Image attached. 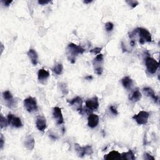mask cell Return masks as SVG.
Instances as JSON below:
<instances>
[{
  "label": "cell",
  "instance_id": "obj_1",
  "mask_svg": "<svg viewBox=\"0 0 160 160\" xmlns=\"http://www.w3.org/2000/svg\"><path fill=\"white\" fill-rule=\"evenodd\" d=\"M85 49L83 48L81 46L74 43L69 44L67 47V53L69 61L72 63H74L75 62V57L78 55L83 54L85 52Z\"/></svg>",
  "mask_w": 160,
  "mask_h": 160
},
{
  "label": "cell",
  "instance_id": "obj_2",
  "mask_svg": "<svg viewBox=\"0 0 160 160\" xmlns=\"http://www.w3.org/2000/svg\"><path fill=\"white\" fill-rule=\"evenodd\" d=\"M145 64L148 72L151 74H155L159 68V63L150 56L146 58Z\"/></svg>",
  "mask_w": 160,
  "mask_h": 160
},
{
  "label": "cell",
  "instance_id": "obj_3",
  "mask_svg": "<svg viewBox=\"0 0 160 160\" xmlns=\"http://www.w3.org/2000/svg\"><path fill=\"white\" fill-rule=\"evenodd\" d=\"M74 148L76 153L79 157L83 158L85 155H91L93 153L92 147L89 145H87L84 147H81L78 144L74 145Z\"/></svg>",
  "mask_w": 160,
  "mask_h": 160
},
{
  "label": "cell",
  "instance_id": "obj_4",
  "mask_svg": "<svg viewBox=\"0 0 160 160\" xmlns=\"http://www.w3.org/2000/svg\"><path fill=\"white\" fill-rule=\"evenodd\" d=\"M24 106L25 108H26V110L29 113L36 111L38 110L36 100L33 97H30L27 99H25L24 100Z\"/></svg>",
  "mask_w": 160,
  "mask_h": 160
},
{
  "label": "cell",
  "instance_id": "obj_5",
  "mask_svg": "<svg viewBox=\"0 0 160 160\" xmlns=\"http://www.w3.org/2000/svg\"><path fill=\"white\" fill-rule=\"evenodd\" d=\"M149 117H150L149 113L145 111H142L139 112L137 114H135L134 116H133V119L135 120L138 125H145L148 123Z\"/></svg>",
  "mask_w": 160,
  "mask_h": 160
},
{
  "label": "cell",
  "instance_id": "obj_6",
  "mask_svg": "<svg viewBox=\"0 0 160 160\" xmlns=\"http://www.w3.org/2000/svg\"><path fill=\"white\" fill-rule=\"evenodd\" d=\"M3 97L6 102V106L9 108H14L16 105V102L12 94L10 91H6L3 93Z\"/></svg>",
  "mask_w": 160,
  "mask_h": 160
},
{
  "label": "cell",
  "instance_id": "obj_7",
  "mask_svg": "<svg viewBox=\"0 0 160 160\" xmlns=\"http://www.w3.org/2000/svg\"><path fill=\"white\" fill-rule=\"evenodd\" d=\"M134 31H135L136 33H139L140 38H142L143 40H145V41L151 42L152 41L151 35L150 32L146 29L143 28H138L136 29H134Z\"/></svg>",
  "mask_w": 160,
  "mask_h": 160
},
{
  "label": "cell",
  "instance_id": "obj_8",
  "mask_svg": "<svg viewBox=\"0 0 160 160\" xmlns=\"http://www.w3.org/2000/svg\"><path fill=\"white\" fill-rule=\"evenodd\" d=\"M86 106L89 111H95L99 107L98 98L97 97L88 99L86 101Z\"/></svg>",
  "mask_w": 160,
  "mask_h": 160
},
{
  "label": "cell",
  "instance_id": "obj_9",
  "mask_svg": "<svg viewBox=\"0 0 160 160\" xmlns=\"http://www.w3.org/2000/svg\"><path fill=\"white\" fill-rule=\"evenodd\" d=\"M8 120L9 125H11L12 126L15 128H21L23 126L21 120L20 118H18L14 114L9 113L8 115Z\"/></svg>",
  "mask_w": 160,
  "mask_h": 160
},
{
  "label": "cell",
  "instance_id": "obj_10",
  "mask_svg": "<svg viewBox=\"0 0 160 160\" xmlns=\"http://www.w3.org/2000/svg\"><path fill=\"white\" fill-rule=\"evenodd\" d=\"M53 116L56 119L57 125H61L64 123V118L60 108L56 106L53 108Z\"/></svg>",
  "mask_w": 160,
  "mask_h": 160
},
{
  "label": "cell",
  "instance_id": "obj_11",
  "mask_svg": "<svg viewBox=\"0 0 160 160\" xmlns=\"http://www.w3.org/2000/svg\"><path fill=\"white\" fill-rule=\"evenodd\" d=\"M99 123V117L95 114H90L88 118V125L89 127L94 128H96Z\"/></svg>",
  "mask_w": 160,
  "mask_h": 160
},
{
  "label": "cell",
  "instance_id": "obj_12",
  "mask_svg": "<svg viewBox=\"0 0 160 160\" xmlns=\"http://www.w3.org/2000/svg\"><path fill=\"white\" fill-rule=\"evenodd\" d=\"M69 102V103L70 105H72L75 110L77 111H81L82 110V103H83V101L82 99L77 97L75 98L72 100L71 101H68Z\"/></svg>",
  "mask_w": 160,
  "mask_h": 160
},
{
  "label": "cell",
  "instance_id": "obj_13",
  "mask_svg": "<svg viewBox=\"0 0 160 160\" xmlns=\"http://www.w3.org/2000/svg\"><path fill=\"white\" fill-rule=\"evenodd\" d=\"M36 126L38 130L40 131H44L46 128V119L43 116H38L36 119Z\"/></svg>",
  "mask_w": 160,
  "mask_h": 160
},
{
  "label": "cell",
  "instance_id": "obj_14",
  "mask_svg": "<svg viewBox=\"0 0 160 160\" xmlns=\"http://www.w3.org/2000/svg\"><path fill=\"white\" fill-rule=\"evenodd\" d=\"M24 146L26 147L28 150H33L35 145V141L34 138H33L31 136H27L24 139Z\"/></svg>",
  "mask_w": 160,
  "mask_h": 160
},
{
  "label": "cell",
  "instance_id": "obj_15",
  "mask_svg": "<svg viewBox=\"0 0 160 160\" xmlns=\"http://www.w3.org/2000/svg\"><path fill=\"white\" fill-rule=\"evenodd\" d=\"M27 55L32 64L36 66L38 62V55L36 51L33 49H29L27 53Z\"/></svg>",
  "mask_w": 160,
  "mask_h": 160
},
{
  "label": "cell",
  "instance_id": "obj_16",
  "mask_svg": "<svg viewBox=\"0 0 160 160\" xmlns=\"http://www.w3.org/2000/svg\"><path fill=\"white\" fill-rule=\"evenodd\" d=\"M106 160H115V159H121V155L120 153L116 151H112L109 153L108 155H106L104 157Z\"/></svg>",
  "mask_w": 160,
  "mask_h": 160
},
{
  "label": "cell",
  "instance_id": "obj_17",
  "mask_svg": "<svg viewBox=\"0 0 160 160\" xmlns=\"http://www.w3.org/2000/svg\"><path fill=\"white\" fill-rule=\"evenodd\" d=\"M143 91L145 94H146L147 97L152 98L153 100H154L155 102H156L158 100V97L156 95H155L154 91H153L151 88H149V87L145 88H143Z\"/></svg>",
  "mask_w": 160,
  "mask_h": 160
},
{
  "label": "cell",
  "instance_id": "obj_18",
  "mask_svg": "<svg viewBox=\"0 0 160 160\" xmlns=\"http://www.w3.org/2000/svg\"><path fill=\"white\" fill-rule=\"evenodd\" d=\"M49 73L45 69H41L39 70V72H38V80H39V81L41 83L46 80L49 78Z\"/></svg>",
  "mask_w": 160,
  "mask_h": 160
},
{
  "label": "cell",
  "instance_id": "obj_19",
  "mask_svg": "<svg viewBox=\"0 0 160 160\" xmlns=\"http://www.w3.org/2000/svg\"><path fill=\"white\" fill-rule=\"evenodd\" d=\"M142 93H140V91L139 90L136 89V90L134 91L132 93V94L130 96V100L131 101L135 103V102H137L139 100H140L141 98H142Z\"/></svg>",
  "mask_w": 160,
  "mask_h": 160
},
{
  "label": "cell",
  "instance_id": "obj_20",
  "mask_svg": "<svg viewBox=\"0 0 160 160\" xmlns=\"http://www.w3.org/2000/svg\"><path fill=\"white\" fill-rule=\"evenodd\" d=\"M121 82H122L123 87L126 89L131 88L133 85V80L129 76H125V77H124L122 80H121Z\"/></svg>",
  "mask_w": 160,
  "mask_h": 160
},
{
  "label": "cell",
  "instance_id": "obj_21",
  "mask_svg": "<svg viewBox=\"0 0 160 160\" xmlns=\"http://www.w3.org/2000/svg\"><path fill=\"white\" fill-rule=\"evenodd\" d=\"M103 62V55L102 54H98L93 61L94 67L102 66V63Z\"/></svg>",
  "mask_w": 160,
  "mask_h": 160
},
{
  "label": "cell",
  "instance_id": "obj_22",
  "mask_svg": "<svg viewBox=\"0 0 160 160\" xmlns=\"http://www.w3.org/2000/svg\"><path fill=\"white\" fill-rule=\"evenodd\" d=\"M121 155V159H126V160H133L135 159V156H134L133 153L131 150H129L128 152L123 153Z\"/></svg>",
  "mask_w": 160,
  "mask_h": 160
},
{
  "label": "cell",
  "instance_id": "obj_23",
  "mask_svg": "<svg viewBox=\"0 0 160 160\" xmlns=\"http://www.w3.org/2000/svg\"><path fill=\"white\" fill-rule=\"evenodd\" d=\"M63 70V65L61 63H56L52 68V71L57 75H60L62 73Z\"/></svg>",
  "mask_w": 160,
  "mask_h": 160
},
{
  "label": "cell",
  "instance_id": "obj_24",
  "mask_svg": "<svg viewBox=\"0 0 160 160\" xmlns=\"http://www.w3.org/2000/svg\"><path fill=\"white\" fill-rule=\"evenodd\" d=\"M8 118L6 119V118H4L3 115L1 116V120H0V125H1V128L3 129V128L6 127L8 125Z\"/></svg>",
  "mask_w": 160,
  "mask_h": 160
},
{
  "label": "cell",
  "instance_id": "obj_25",
  "mask_svg": "<svg viewBox=\"0 0 160 160\" xmlns=\"http://www.w3.org/2000/svg\"><path fill=\"white\" fill-rule=\"evenodd\" d=\"M114 28V24L111 22H108L105 24V29L108 32L111 31Z\"/></svg>",
  "mask_w": 160,
  "mask_h": 160
},
{
  "label": "cell",
  "instance_id": "obj_26",
  "mask_svg": "<svg viewBox=\"0 0 160 160\" xmlns=\"http://www.w3.org/2000/svg\"><path fill=\"white\" fill-rule=\"evenodd\" d=\"M60 89L64 94H66L68 93V90L67 89V86L65 83H61V84H60Z\"/></svg>",
  "mask_w": 160,
  "mask_h": 160
},
{
  "label": "cell",
  "instance_id": "obj_27",
  "mask_svg": "<svg viewBox=\"0 0 160 160\" xmlns=\"http://www.w3.org/2000/svg\"><path fill=\"white\" fill-rule=\"evenodd\" d=\"M103 69L102 66H97L94 67V73L96 74H97L98 75H101L103 73Z\"/></svg>",
  "mask_w": 160,
  "mask_h": 160
},
{
  "label": "cell",
  "instance_id": "obj_28",
  "mask_svg": "<svg viewBox=\"0 0 160 160\" xmlns=\"http://www.w3.org/2000/svg\"><path fill=\"white\" fill-rule=\"evenodd\" d=\"M126 2L128 4L133 8H135L136 6L139 4L138 1H133V0H130V1H126Z\"/></svg>",
  "mask_w": 160,
  "mask_h": 160
},
{
  "label": "cell",
  "instance_id": "obj_29",
  "mask_svg": "<svg viewBox=\"0 0 160 160\" xmlns=\"http://www.w3.org/2000/svg\"><path fill=\"white\" fill-rule=\"evenodd\" d=\"M101 50H102V48H95L90 50V53H94L96 55H98V54H100Z\"/></svg>",
  "mask_w": 160,
  "mask_h": 160
},
{
  "label": "cell",
  "instance_id": "obj_30",
  "mask_svg": "<svg viewBox=\"0 0 160 160\" xmlns=\"http://www.w3.org/2000/svg\"><path fill=\"white\" fill-rule=\"evenodd\" d=\"M144 158L147 160H155V158L153 157L151 155L148 154V153H145L144 155Z\"/></svg>",
  "mask_w": 160,
  "mask_h": 160
},
{
  "label": "cell",
  "instance_id": "obj_31",
  "mask_svg": "<svg viewBox=\"0 0 160 160\" xmlns=\"http://www.w3.org/2000/svg\"><path fill=\"white\" fill-rule=\"evenodd\" d=\"M110 111H111V113H112L113 114L116 115V114H118L117 110H116V109L113 106H111L110 108Z\"/></svg>",
  "mask_w": 160,
  "mask_h": 160
},
{
  "label": "cell",
  "instance_id": "obj_32",
  "mask_svg": "<svg viewBox=\"0 0 160 160\" xmlns=\"http://www.w3.org/2000/svg\"><path fill=\"white\" fill-rule=\"evenodd\" d=\"M1 2L4 4V6H8L10 5V4L13 2V1H10V0H8V1H1Z\"/></svg>",
  "mask_w": 160,
  "mask_h": 160
},
{
  "label": "cell",
  "instance_id": "obj_33",
  "mask_svg": "<svg viewBox=\"0 0 160 160\" xmlns=\"http://www.w3.org/2000/svg\"><path fill=\"white\" fill-rule=\"evenodd\" d=\"M0 142H1V149L3 148V147L4 146V137L3 136V134H1V139H0Z\"/></svg>",
  "mask_w": 160,
  "mask_h": 160
},
{
  "label": "cell",
  "instance_id": "obj_34",
  "mask_svg": "<svg viewBox=\"0 0 160 160\" xmlns=\"http://www.w3.org/2000/svg\"><path fill=\"white\" fill-rule=\"evenodd\" d=\"M50 2V1H38V3L41 4V5H44V4H46L48 3H49Z\"/></svg>",
  "mask_w": 160,
  "mask_h": 160
},
{
  "label": "cell",
  "instance_id": "obj_35",
  "mask_svg": "<svg viewBox=\"0 0 160 160\" xmlns=\"http://www.w3.org/2000/svg\"><path fill=\"white\" fill-rule=\"evenodd\" d=\"M86 79L88 80H91L93 79V77L91 76H87V77H86Z\"/></svg>",
  "mask_w": 160,
  "mask_h": 160
},
{
  "label": "cell",
  "instance_id": "obj_36",
  "mask_svg": "<svg viewBox=\"0 0 160 160\" xmlns=\"http://www.w3.org/2000/svg\"><path fill=\"white\" fill-rule=\"evenodd\" d=\"M1 53H3V50H4V46H3V44L1 43Z\"/></svg>",
  "mask_w": 160,
  "mask_h": 160
},
{
  "label": "cell",
  "instance_id": "obj_37",
  "mask_svg": "<svg viewBox=\"0 0 160 160\" xmlns=\"http://www.w3.org/2000/svg\"><path fill=\"white\" fill-rule=\"evenodd\" d=\"M131 46H133L134 45V44H135V41H134L132 40V41H131Z\"/></svg>",
  "mask_w": 160,
  "mask_h": 160
},
{
  "label": "cell",
  "instance_id": "obj_38",
  "mask_svg": "<svg viewBox=\"0 0 160 160\" xmlns=\"http://www.w3.org/2000/svg\"><path fill=\"white\" fill-rule=\"evenodd\" d=\"M92 2V1H86V0H85V1H84V3H86V4H88V3H91Z\"/></svg>",
  "mask_w": 160,
  "mask_h": 160
}]
</instances>
